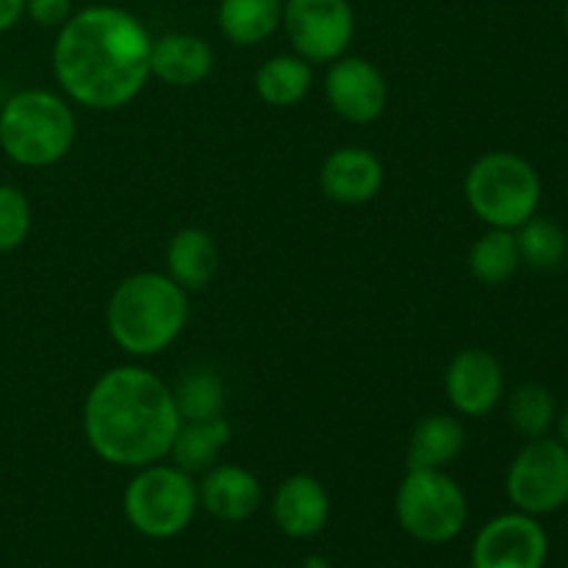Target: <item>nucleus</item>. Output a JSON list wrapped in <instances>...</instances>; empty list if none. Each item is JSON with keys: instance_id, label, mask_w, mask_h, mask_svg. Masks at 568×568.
<instances>
[{"instance_id": "nucleus-1", "label": "nucleus", "mask_w": 568, "mask_h": 568, "mask_svg": "<svg viewBox=\"0 0 568 568\" xmlns=\"http://www.w3.org/2000/svg\"><path fill=\"white\" fill-rule=\"evenodd\" d=\"M153 37L139 17L120 6L75 11L53 42V78L70 103L89 111H116L150 81Z\"/></svg>"}, {"instance_id": "nucleus-2", "label": "nucleus", "mask_w": 568, "mask_h": 568, "mask_svg": "<svg viewBox=\"0 0 568 568\" xmlns=\"http://www.w3.org/2000/svg\"><path fill=\"white\" fill-rule=\"evenodd\" d=\"M83 438L103 464L142 469L170 455L181 427L172 388L155 372L125 364L103 372L83 399Z\"/></svg>"}, {"instance_id": "nucleus-3", "label": "nucleus", "mask_w": 568, "mask_h": 568, "mask_svg": "<svg viewBox=\"0 0 568 568\" xmlns=\"http://www.w3.org/2000/svg\"><path fill=\"white\" fill-rule=\"evenodd\" d=\"M189 292L166 272L122 277L105 305V327L131 358H153L181 338L189 322Z\"/></svg>"}, {"instance_id": "nucleus-4", "label": "nucleus", "mask_w": 568, "mask_h": 568, "mask_svg": "<svg viewBox=\"0 0 568 568\" xmlns=\"http://www.w3.org/2000/svg\"><path fill=\"white\" fill-rule=\"evenodd\" d=\"M72 103L50 89H20L0 109V150L28 170H44L67 159L75 144Z\"/></svg>"}, {"instance_id": "nucleus-5", "label": "nucleus", "mask_w": 568, "mask_h": 568, "mask_svg": "<svg viewBox=\"0 0 568 568\" xmlns=\"http://www.w3.org/2000/svg\"><path fill=\"white\" fill-rule=\"evenodd\" d=\"M466 205L486 227L516 231L541 205V175L536 166L510 150L483 153L464 178Z\"/></svg>"}, {"instance_id": "nucleus-6", "label": "nucleus", "mask_w": 568, "mask_h": 568, "mask_svg": "<svg viewBox=\"0 0 568 568\" xmlns=\"http://www.w3.org/2000/svg\"><path fill=\"white\" fill-rule=\"evenodd\" d=\"M197 510V480L178 469L172 460L136 469L122 494V514L128 525L153 541H170L186 532Z\"/></svg>"}, {"instance_id": "nucleus-7", "label": "nucleus", "mask_w": 568, "mask_h": 568, "mask_svg": "<svg viewBox=\"0 0 568 568\" xmlns=\"http://www.w3.org/2000/svg\"><path fill=\"white\" fill-rule=\"evenodd\" d=\"M394 516L414 541L442 547L469 521V499L447 469H408L394 494Z\"/></svg>"}, {"instance_id": "nucleus-8", "label": "nucleus", "mask_w": 568, "mask_h": 568, "mask_svg": "<svg viewBox=\"0 0 568 568\" xmlns=\"http://www.w3.org/2000/svg\"><path fill=\"white\" fill-rule=\"evenodd\" d=\"M510 505L527 516L558 514L568 505V447L560 438H527L505 475Z\"/></svg>"}, {"instance_id": "nucleus-9", "label": "nucleus", "mask_w": 568, "mask_h": 568, "mask_svg": "<svg viewBox=\"0 0 568 568\" xmlns=\"http://www.w3.org/2000/svg\"><path fill=\"white\" fill-rule=\"evenodd\" d=\"M281 28L308 64H331L353 44L355 11L349 0H283Z\"/></svg>"}, {"instance_id": "nucleus-10", "label": "nucleus", "mask_w": 568, "mask_h": 568, "mask_svg": "<svg viewBox=\"0 0 568 568\" xmlns=\"http://www.w3.org/2000/svg\"><path fill=\"white\" fill-rule=\"evenodd\" d=\"M549 558V536L536 516L521 510L494 516L471 541V568H544Z\"/></svg>"}, {"instance_id": "nucleus-11", "label": "nucleus", "mask_w": 568, "mask_h": 568, "mask_svg": "<svg viewBox=\"0 0 568 568\" xmlns=\"http://www.w3.org/2000/svg\"><path fill=\"white\" fill-rule=\"evenodd\" d=\"M325 98L333 114L349 125H369L381 120L388 105V81L381 67L364 55L344 53L325 72Z\"/></svg>"}, {"instance_id": "nucleus-12", "label": "nucleus", "mask_w": 568, "mask_h": 568, "mask_svg": "<svg viewBox=\"0 0 568 568\" xmlns=\"http://www.w3.org/2000/svg\"><path fill=\"white\" fill-rule=\"evenodd\" d=\"M444 392L458 416L483 419L505 397V372L494 353L483 347H466L453 355L444 372Z\"/></svg>"}, {"instance_id": "nucleus-13", "label": "nucleus", "mask_w": 568, "mask_h": 568, "mask_svg": "<svg viewBox=\"0 0 568 568\" xmlns=\"http://www.w3.org/2000/svg\"><path fill=\"white\" fill-rule=\"evenodd\" d=\"M270 514L283 536L292 541H308L331 521V494L320 477L297 471L277 483Z\"/></svg>"}, {"instance_id": "nucleus-14", "label": "nucleus", "mask_w": 568, "mask_h": 568, "mask_svg": "<svg viewBox=\"0 0 568 568\" xmlns=\"http://www.w3.org/2000/svg\"><path fill=\"white\" fill-rule=\"evenodd\" d=\"M386 172L372 150L344 144L327 153L320 166V189L336 205H366L381 194Z\"/></svg>"}, {"instance_id": "nucleus-15", "label": "nucleus", "mask_w": 568, "mask_h": 568, "mask_svg": "<svg viewBox=\"0 0 568 568\" xmlns=\"http://www.w3.org/2000/svg\"><path fill=\"white\" fill-rule=\"evenodd\" d=\"M200 508L216 521L242 525L253 519L264 499L261 480L239 464H216L197 480Z\"/></svg>"}, {"instance_id": "nucleus-16", "label": "nucleus", "mask_w": 568, "mask_h": 568, "mask_svg": "<svg viewBox=\"0 0 568 568\" xmlns=\"http://www.w3.org/2000/svg\"><path fill=\"white\" fill-rule=\"evenodd\" d=\"M214 72V50L197 33L175 31L153 39L150 48V78L189 89L203 83Z\"/></svg>"}, {"instance_id": "nucleus-17", "label": "nucleus", "mask_w": 568, "mask_h": 568, "mask_svg": "<svg viewBox=\"0 0 568 568\" xmlns=\"http://www.w3.org/2000/svg\"><path fill=\"white\" fill-rule=\"evenodd\" d=\"M164 264L166 275L178 286L186 288L189 294L203 292L220 270V247H216L214 236L203 227H181L166 242Z\"/></svg>"}, {"instance_id": "nucleus-18", "label": "nucleus", "mask_w": 568, "mask_h": 568, "mask_svg": "<svg viewBox=\"0 0 568 568\" xmlns=\"http://www.w3.org/2000/svg\"><path fill=\"white\" fill-rule=\"evenodd\" d=\"M466 447V427L453 414H427L414 425L405 447L408 469H449Z\"/></svg>"}, {"instance_id": "nucleus-19", "label": "nucleus", "mask_w": 568, "mask_h": 568, "mask_svg": "<svg viewBox=\"0 0 568 568\" xmlns=\"http://www.w3.org/2000/svg\"><path fill=\"white\" fill-rule=\"evenodd\" d=\"M231 438L233 430L231 422H227L225 416L181 422L166 460H172V464H175L178 469L186 471V475L200 477L205 475L211 466L220 464L222 453L227 449Z\"/></svg>"}, {"instance_id": "nucleus-20", "label": "nucleus", "mask_w": 568, "mask_h": 568, "mask_svg": "<svg viewBox=\"0 0 568 568\" xmlns=\"http://www.w3.org/2000/svg\"><path fill=\"white\" fill-rule=\"evenodd\" d=\"M216 26L227 42L255 48L283 26V0H220Z\"/></svg>"}, {"instance_id": "nucleus-21", "label": "nucleus", "mask_w": 568, "mask_h": 568, "mask_svg": "<svg viewBox=\"0 0 568 568\" xmlns=\"http://www.w3.org/2000/svg\"><path fill=\"white\" fill-rule=\"evenodd\" d=\"M314 87V64L292 53H277L255 70V94L272 109H292L303 103Z\"/></svg>"}, {"instance_id": "nucleus-22", "label": "nucleus", "mask_w": 568, "mask_h": 568, "mask_svg": "<svg viewBox=\"0 0 568 568\" xmlns=\"http://www.w3.org/2000/svg\"><path fill=\"white\" fill-rule=\"evenodd\" d=\"M469 272L483 286H503L519 272L521 255L516 233L505 227H488L469 247Z\"/></svg>"}, {"instance_id": "nucleus-23", "label": "nucleus", "mask_w": 568, "mask_h": 568, "mask_svg": "<svg viewBox=\"0 0 568 568\" xmlns=\"http://www.w3.org/2000/svg\"><path fill=\"white\" fill-rule=\"evenodd\" d=\"M505 414L521 438H541L549 436L558 422V403L541 383H521L508 394Z\"/></svg>"}, {"instance_id": "nucleus-24", "label": "nucleus", "mask_w": 568, "mask_h": 568, "mask_svg": "<svg viewBox=\"0 0 568 568\" xmlns=\"http://www.w3.org/2000/svg\"><path fill=\"white\" fill-rule=\"evenodd\" d=\"M516 244H519L521 264L530 270H555L568 255V236L558 222L547 216H530L525 225L516 227Z\"/></svg>"}, {"instance_id": "nucleus-25", "label": "nucleus", "mask_w": 568, "mask_h": 568, "mask_svg": "<svg viewBox=\"0 0 568 568\" xmlns=\"http://www.w3.org/2000/svg\"><path fill=\"white\" fill-rule=\"evenodd\" d=\"M172 397L181 422L214 419L225 410V383L214 369H192L172 388Z\"/></svg>"}, {"instance_id": "nucleus-26", "label": "nucleus", "mask_w": 568, "mask_h": 568, "mask_svg": "<svg viewBox=\"0 0 568 568\" xmlns=\"http://www.w3.org/2000/svg\"><path fill=\"white\" fill-rule=\"evenodd\" d=\"M31 233V203L26 192L11 183H0V253H14Z\"/></svg>"}, {"instance_id": "nucleus-27", "label": "nucleus", "mask_w": 568, "mask_h": 568, "mask_svg": "<svg viewBox=\"0 0 568 568\" xmlns=\"http://www.w3.org/2000/svg\"><path fill=\"white\" fill-rule=\"evenodd\" d=\"M26 14L42 28H61L75 9L72 0H26Z\"/></svg>"}, {"instance_id": "nucleus-28", "label": "nucleus", "mask_w": 568, "mask_h": 568, "mask_svg": "<svg viewBox=\"0 0 568 568\" xmlns=\"http://www.w3.org/2000/svg\"><path fill=\"white\" fill-rule=\"evenodd\" d=\"M26 17V0H0V33L11 31Z\"/></svg>"}, {"instance_id": "nucleus-29", "label": "nucleus", "mask_w": 568, "mask_h": 568, "mask_svg": "<svg viewBox=\"0 0 568 568\" xmlns=\"http://www.w3.org/2000/svg\"><path fill=\"white\" fill-rule=\"evenodd\" d=\"M297 568H333L331 560L322 558V555H308Z\"/></svg>"}, {"instance_id": "nucleus-30", "label": "nucleus", "mask_w": 568, "mask_h": 568, "mask_svg": "<svg viewBox=\"0 0 568 568\" xmlns=\"http://www.w3.org/2000/svg\"><path fill=\"white\" fill-rule=\"evenodd\" d=\"M555 425H558V438L568 447V405L564 408V414H558V422H555Z\"/></svg>"}, {"instance_id": "nucleus-31", "label": "nucleus", "mask_w": 568, "mask_h": 568, "mask_svg": "<svg viewBox=\"0 0 568 568\" xmlns=\"http://www.w3.org/2000/svg\"><path fill=\"white\" fill-rule=\"evenodd\" d=\"M564 20H566V31H568V0H566V11H564Z\"/></svg>"}]
</instances>
